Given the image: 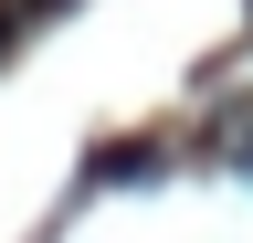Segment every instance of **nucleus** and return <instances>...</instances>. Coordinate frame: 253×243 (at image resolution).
Returning a JSON list of instances; mask_svg holds the SVG:
<instances>
[{
  "mask_svg": "<svg viewBox=\"0 0 253 243\" xmlns=\"http://www.w3.org/2000/svg\"><path fill=\"white\" fill-rule=\"evenodd\" d=\"M0 32H11V21H0Z\"/></svg>",
  "mask_w": 253,
  "mask_h": 243,
  "instance_id": "1",
  "label": "nucleus"
}]
</instances>
